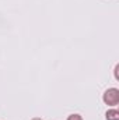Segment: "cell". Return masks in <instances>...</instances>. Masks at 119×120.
Listing matches in <instances>:
<instances>
[{"mask_svg": "<svg viewBox=\"0 0 119 120\" xmlns=\"http://www.w3.org/2000/svg\"><path fill=\"white\" fill-rule=\"evenodd\" d=\"M104 102L108 105V106H116L119 103V90L118 88H109L104 92V96H102Z\"/></svg>", "mask_w": 119, "mask_h": 120, "instance_id": "1", "label": "cell"}, {"mask_svg": "<svg viewBox=\"0 0 119 120\" xmlns=\"http://www.w3.org/2000/svg\"><path fill=\"white\" fill-rule=\"evenodd\" d=\"M107 120H119V112L116 109H111L107 112Z\"/></svg>", "mask_w": 119, "mask_h": 120, "instance_id": "2", "label": "cell"}, {"mask_svg": "<svg viewBox=\"0 0 119 120\" xmlns=\"http://www.w3.org/2000/svg\"><path fill=\"white\" fill-rule=\"evenodd\" d=\"M67 120H83V117L80 116V115H77V113H74V115H70Z\"/></svg>", "mask_w": 119, "mask_h": 120, "instance_id": "3", "label": "cell"}, {"mask_svg": "<svg viewBox=\"0 0 119 120\" xmlns=\"http://www.w3.org/2000/svg\"><path fill=\"white\" fill-rule=\"evenodd\" d=\"M31 120H42V119H39V117H34V119H31Z\"/></svg>", "mask_w": 119, "mask_h": 120, "instance_id": "4", "label": "cell"}]
</instances>
